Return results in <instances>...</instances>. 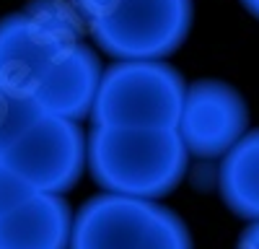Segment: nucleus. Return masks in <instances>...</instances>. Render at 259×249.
Listing matches in <instances>:
<instances>
[{"instance_id": "f257e3e1", "label": "nucleus", "mask_w": 259, "mask_h": 249, "mask_svg": "<svg viewBox=\"0 0 259 249\" xmlns=\"http://www.w3.org/2000/svg\"><path fill=\"white\" fill-rule=\"evenodd\" d=\"M189 151L179 130L94 128L89 169L109 195L158 200L174 192L187 174Z\"/></svg>"}, {"instance_id": "f03ea898", "label": "nucleus", "mask_w": 259, "mask_h": 249, "mask_svg": "<svg viewBox=\"0 0 259 249\" xmlns=\"http://www.w3.org/2000/svg\"><path fill=\"white\" fill-rule=\"evenodd\" d=\"M96 45L119 62L166 60L192 29V0H70Z\"/></svg>"}, {"instance_id": "7ed1b4c3", "label": "nucleus", "mask_w": 259, "mask_h": 249, "mask_svg": "<svg viewBox=\"0 0 259 249\" xmlns=\"http://www.w3.org/2000/svg\"><path fill=\"white\" fill-rule=\"evenodd\" d=\"M187 89L182 73L163 60L114 62L104 70L91 122L94 128L177 130Z\"/></svg>"}, {"instance_id": "20e7f679", "label": "nucleus", "mask_w": 259, "mask_h": 249, "mask_svg": "<svg viewBox=\"0 0 259 249\" xmlns=\"http://www.w3.org/2000/svg\"><path fill=\"white\" fill-rule=\"evenodd\" d=\"M70 249H192V236L171 208L104 192L78 211Z\"/></svg>"}, {"instance_id": "39448f33", "label": "nucleus", "mask_w": 259, "mask_h": 249, "mask_svg": "<svg viewBox=\"0 0 259 249\" xmlns=\"http://www.w3.org/2000/svg\"><path fill=\"white\" fill-rule=\"evenodd\" d=\"M80 45L83 36L52 29L26 11L8 13L0 18V86L36 101Z\"/></svg>"}, {"instance_id": "423d86ee", "label": "nucleus", "mask_w": 259, "mask_h": 249, "mask_svg": "<svg viewBox=\"0 0 259 249\" xmlns=\"http://www.w3.org/2000/svg\"><path fill=\"white\" fill-rule=\"evenodd\" d=\"M36 195H65L89 166V138L73 119L45 114L3 158Z\"/></svg>"}, {"instance_id": "0eeeda50", "label": "nucleus", "mask_w": 259, "mask_h": 249, "mask_svg": "<svg viewBox=\"0 0 259 249\" xmlns=\"http://www.w3.org/2000/svg\"><path fill=\"white\" fill-rule=\"evenodd\" d=\"M246 101L233 86L215 78H200L189 83L182 119L177 128L189 156H226L246 135Z\"/></svg>"}, {"instance_id": "6e6552de", "label": "nucleus", "mask_w": 259, "mask_h": 249, "mask_svg": "<svg viewBox=\"0 0 259 249\" xmlns=\"http://www.w3.org/2000/svg\"><path fill=\"white\" fill-rule=\"evenodd\" d=\"M73 213L60 195H34L0 218V249H70Z\"/></svg>"}, {"instance_id": "1a4fd4ad", "label": "nucleus", "mask_w": 259, "mask_h": 249, "mask_svg": "<svg viewBox=\"0 0 259 249\" xmlns=\"http://www.w3.org/2000/svg\"><path fill=\"white\" fill-rule=\"evenodd\" d=\"M218 187L228 211L246 221H259V130L246 133L223 156Z\"/></svg>"}, {"instance_id": "9d476101", "label": "nucleus", "mask_w": 259, "mask_h": 249, "mask_svg": "<svg viewBox=\"0 0 259 249\" xmlns=\"http://www.w3.org/2000/svg\"><path fill=\"white\" fill-rule=\"evenodd\" d=\"M41 117H45V112L34 99L0 86V161Z\"/></svg>"}, {"instance_id": "9b49d317", "label": "nucleus", "mask_w": 259, "mask_h": 249, "mask_svg": "<svg viewBox=\"0 0 259 249\" xmlns=\"http://www.w3.org/2000/svg\"><path fill=\"white\" fill-rule=\"evenodd\" d=\"M34 195L36 192L31 190V187L21 179L6 161H0V218L13 213L18 205H24Z\"/></svg>"}, {"instance_id": "f8f14e48", "label": "nucleus", "mask_w": 259, "mask_h": 249, "mask_svg": "<svg viewBox=\"0 0 259 249\" xmlns=\"http://www.w3.org/2000/svg\"><path fill=\"white\" fill-rule=\"evenodd\" d=\"M236 249H259V221H251L236 244Z\"/></svg>"}, {"instance_id": "ddd939ff", "label": "nucleus", "mask_w": 259, "mask_h": 249, "mask_svg": "<svg viewBox=\"0 0 259 249\" xmlns=\"http://www.w3.org/2000/svg\"><path fill=\"white\" fill-rule=\"evenodd\" d=\"M241 6H244L254 18H259V0H241Z\"/></svg>"}]
</instances>
